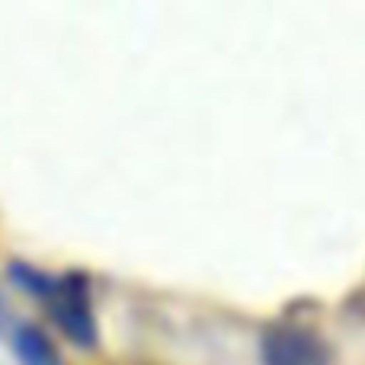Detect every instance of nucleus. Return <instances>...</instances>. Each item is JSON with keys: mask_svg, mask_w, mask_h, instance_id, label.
Masks as SVG:
<instances>
[{"mask_svg": "<svg viewBox=\"0 0 365 365\" xmlns=\"http://www.w3.org/2000/svg\"><path fill=\"white\" fill-rule=\"evenodd\" d=\"M13 353H16L19 365H61V356H58V346L51 343V336L38 327H16L13 334Z\"/></svg>", "mask_w": 365, "mask_h": 365, "instance_id": "7ed1b4c3", "label": "nucleus"}, {"mask_svg": "<svg viewBox=\"0 0 365 365\" xmlns=\"http://www.w3.org/2000/svg\"><path fill=\"white\" fill-rule=\"evenodd\" d=\"M10 282L19 292L32 295L36 302L45 304L48 317L55 321V327L68 336L74 346L93 349L100 340V324H96L93 311V289H90V276L81 269L68 272H48L42 266L32 263H10Z\"/></svg>", "mask_w": 365, "mask_h": 365, "instance_id": "f257e3e1", "label": "nucleus"}, {"mask_svg": "<svg viewBox=\"0 0 365 365\" xmlns=\"http://www.w3.org/2000/svg\"><path fill=\"white\" fill-rule=\"evenodd\" d=\"M0 321H4V308H0Z\"/></svg>", "mask_w": 365, "mask_h": 365, "instance_id": "20e7f679", "label": "nucleus"}, {"mask_svg": "<svg viewBox=\"0 0 365 365\" xmlns=\"http://www.w3.org/2000/svg\"><path fill=\"white\" fill-rule=\"evenodd\" d=\"M330 343L314 327L302 321H276L259 336V362L263 365H330Z\"/></svg>", "mask_w": 365, "mask_h": 365, "instance_id": "f03ea898", "label": "nucleus"}]
</instances>
